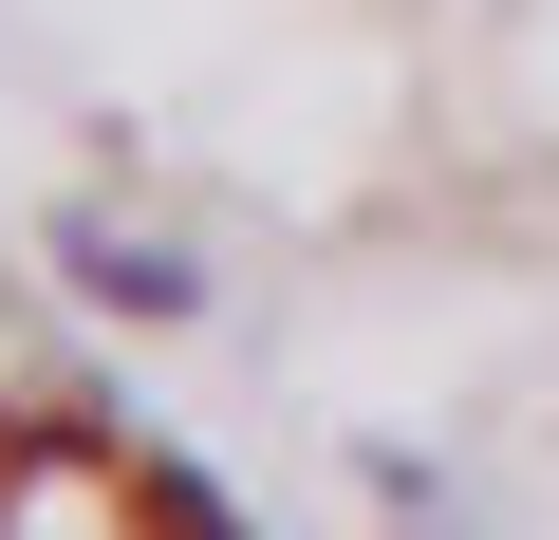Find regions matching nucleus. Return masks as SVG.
<instances>
[{"label": "nucleus", "instance_id": "nucleus-1", "mask_svg": "<svg viewBox=\"0 0 559 540\" xmlns=\"http://www.w3.org/2000/svg\"><path fill=\"white\" fill-rule=\"evenodd\" d=\"M57 280H75V299H112V317H205V261H187V242H150V224H94V205L57 224Z\"/></svg>", "mask_w": 559, "mask_h": 540}]
</instances>
